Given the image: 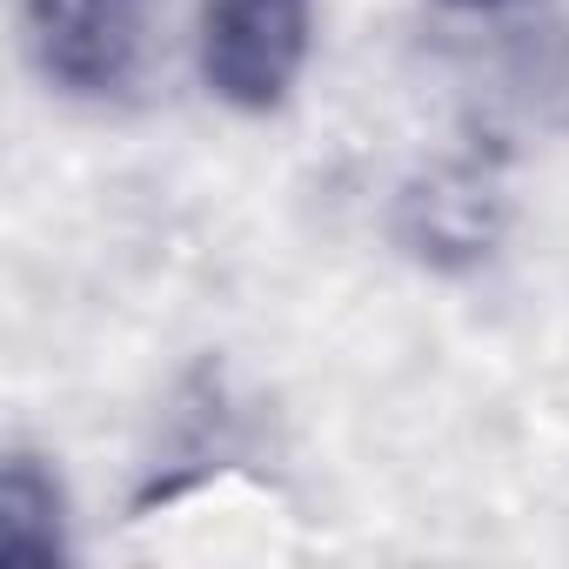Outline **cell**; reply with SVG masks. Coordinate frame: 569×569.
<instances>
[{
  "label": "cell",
  "instance_id": "6da1fadb",
  "mask_svg": "<svg viewBox=\"0 0 569 569\" xmlns=\"http://www.w3.org/2000/svg\"><path fill=\"white\" fill-rule=\"evenodd\" d=\"M302 61H309V0H201V68L228 108L241 114L281 108Z\"/></svg>",
  "mask_w": 569,
  "mask_h": 569
},
{
  "label": "cell",
  "instance_id": "7a4b0ae2",
  "mask_svg": "<svg viewBox=\"0 0 569 569\" xmlns=\"http://www.w3.org/2000/svg\"><path fill=\"white\" fill-rule=\"evenodd\" d=\"M28 48L68 94H121L148 48V0H28Z\"/></svg>",
  "mask_w": 569,
  "mask_h": 569
},
{
  "label": "cell",
  "instance_id": "3957f363",
  "mask_svg": "<svg viewBox=\"0 0 569 569\" xmlns=\"http://www.w3.org/2000/svg\"><path fill=\"white\" fill-rule=\"evenodd\" d=\"M68 556L61 529V489L34 456H8L0 476V562L14 569H54Z\"/></svg>",
  "mask_w": 569,
  "mask_h": 569
},
{
  "label": "cell",
  "instance_id": "277c9868",
  "mask_svg": "<svg viewBox=\"0 0 569 569\" xmlns=\"http://www.w3.org/2000/svg\"><path fill=\"white\" fill-rule=\"evenodd\" d=\"M449 8H496V0H449Z\"/></svg>",
  "mask_w": 569,
  "mask_h": 569
}]
</instances>
